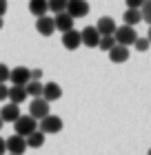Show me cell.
<instances>
[{"instance_id": "5", "label": "cell", "mask_w": 151, "mask_h": 155, "mask_svg": "<svg viewBox=\"0 0 151 155\" xmlns=\"http://www.w3.org/2000/svg\"><path fill=\"white\" fill-rule=\"evenodd\" d=\"M5 146H7V153L9 155H22L27 151V140L13 133V135H9L5 140Z\"/></svg>"}, {"instance_id": "23", "label": "cell", "mask_w": 151, "mask_h": 155, "mask_svg": "<svg viewBox=\"0 0 151 155\" xmlns=\"http://www.w3.org/2000/svg\"><path fill=\"white\" fill-rule=\"evenodd\" d=\"M140 13H142V20L149 22V27H151V0H147V2L140 7Z\"/></svg>"}, {"instance_id": "22", "label": "cell", "mask_w": 151, "mask_h": 155, "mask_svg": "<svg viewBox=\"0 0 151 155\" xmlns=\"http://www.w3.org/2000/svg\"><path fill=\"white\" fill-rule=\"evenodd\" d=\"M113 47H116V40H113V36L100 38V42H98V49H100V51H107V53H109Z\"/></svg>"}, {"instance_id": "9", "label": "cell", "mask_w": 151, "mask_h": 155, "mask_svg": "<svg viewBox=\"0 0 151 155\" xmlns=\"http://www.w3.org/2000/svg\"><path fill=\"white\" fill-rule=\"evenodd\" d=\"M116 29H118V25L113 22V18H109V16H102V18L98 20V25H96V31L100 33V38L113 36V33H116Z\"/></svg>"}, {"instance_id": "18", "label": "cell", "mask_w": 151, "mask_h": 155, "mask_svg": "<svg viewBox=\"0 0 151 155\" xmlns=\"http://www.w3.org/2000/svg\"><path fill=\"white\" fill-rule=\"evenodd\" d=\"M122 20H125L127 27H136L138 22H142V13H140V9H127Z\"/></svg>"}, {"instance_id": "3", "label": "cell", "mask_w": 151, "mask_h": 155, "mask_svg": "<svg viewBox=\"0 0 151 155\" xmlns=\"http://www.w3.org/2000/svg\"><path fill=\"white\" fill-rule=\"evenodd\" d=\"M38 131L42 133V135H53V133H60V131H62V117L49 113L45 120H40V122H38Z\"/></svg>"}, {"instance_id": "2", "label": "cell", "mask_w": 151, "mask_h": 155, "mask_svg": "<svg viewBox=\"0 0 151 155\" xmlns=\"http://www.w3.org/2000/svg\"><path fill=\"white\" fill-rule=\"evenodd\" d=\"M113 40H116V45H120V47H131L136 40H138V33H136V29L133 27H127V25H122V27H118L116 29V33H113Z\"/></svg>"}, {"instance_id": "30", "label": "cell", "mask_w": 151, "mask_h": 155, "mask_svg": "<svg viewBox=\"0 0 151 155\" xmlns=\"http://www.w3.org/2000/svg\"><path fill=\"white\" fill-rule=\"evenodd\" d=\"M7 153V146H5V140L0 137V155H5Z\"/></svg>"}, {"instance_id": "26", "label": "cell", "mask_w": 151, "mask_h": 155, "mask_svg": "<svg viewBox=\"0 0 151 155\" xmlns=\"http://www.w3.org/2000/svg\"><path fill=\"white\" fill-rule=\"evenodd\" d=\"M125 2H127V9H140L147 0H125Z\"/></svg>"}, {"instance_id": "12", "label": "cell", "mask_w": 151, "mask_h": 155, "mask_svg": "<svg viewBox=\"0 0 151 155\" xmlns=\"http://www.w3.org/2000/svg\"><path fill=\"white\" fill-rule=\"evenodd\" d=\"M36 31H38L40 36L49 38V36H51V33L56 31L53 18H51V16H42V18H36Z\"/></svg>"}, {"instance_id": "34", "label": "cell", "mask_w": 151, "mask_h": 155, "mask_svg": "<svg viewBox=\"0 0 151 155\" xmlns=\"http://www.w3.org/2000/svg\"><path fill=\"white\" fill-rule=\"evenodd\" d=\"M149 155H151V151H149Z\"/></svg>"}, {"instance_id": "29", "label": "cell", "mask_w": 151, "mask_h": 155, "mask_svg": "<svg viewBox=\"0 0 151 155\" xmlns=\"http://www.w3.org/2000/svg\"><path fill=\"white\" fill-rule=\"evenodd\" d=\"M7 5H9L7 0H0V18H2L5 13H7Z\"/></svg>"}, {"instance_id": "7", "label": "cell", "mask_w": 151, "mask_h": 155, "mask_svg": "<svg viewBox=\"0 0 151 155\" xmlns=\"http://www.w3.org/2000/svg\"><path fill=\"white\" fill-rule=\"evenodd\" d=\"M67 13L74 20L84 18L89 13V2H87V0H69V2H67Z\"/></svg>"}, {"instance_id": "11", "label": "cell", "mask_w": 151, "mask_h": 155, "mask_svg": "<svg viewBox=\"0 0 151 155\" xmlns=\"http://www.w3.org/2000/svg\"><path fill=\"white\" fill-rule=\"evenodd\" d=\"M53 25H56V31L67 33V31H71V29H74V18H71L67 11L56 13V16H53Z\"/></svg>"}, {"instance_id": "20", "label": "cell", "mask_w": 151, "mask_h": 155, "mask_svg": "<svg viewBox=\"0 0 151 155\" xmlns=\"http://www.w3.org/2000/svg\"><path fill=\"white\" fill-rule=\"evenodd\" d=\"M27 95H31V97H42V82H36V80H29L27 82Z\"/></svg>"}, {"instance_id": "13", "label": "cell", "mask_w": 151, "mask_h": 155, "mask_svg": "<svg viewBox=\"0 0 151 155\" xmlns=\"http://www.w3.org/2000/svg\"><path fill=\"white\" fill-rule=\"evenodd\" d=\"M82 45V40H80V31H76V29H71L67 33H62V47L67 49V51H76L78 47Z\"/></svg>"}, {"instance_id": "32", "label": "cell", "mask_w": 151, "mask_h": 155, "mask_svg": "<svg viewBox=\"0 0 151 155\" xmlns=\"http://www.w3.org/2000/svg\"><path fill=\"white\" fill-rule=\"evenodd\" d=\"M0 29H2V18H0Z\"/></svg>"}, {"instance_id": "6", "label": "cell", "mask_w": 151, "mask_h": 155, "mask_svg": "<svg viewBox=\"0 0 151 155\" xmlns=\"http://www.w3.org/2000/svg\"><path fill=\"white\" fill-rule=\"evenodd\" d=\"M31 80V71L27 67H16V69H11V73H9V82H11V87H27V82Z\"/></svg>"}, {"instance_id": "14", "label": "cell", "mask_w": 151, "mask_h": 155, "mask_svg": "<svg viewBox=\"0 0 151 155\" xmlns=\"http://www.w3.org/2000/svg\"><path fill=\"white\" fill-rule=\"evenodd\" d=\"M20 115H22V113H20V107H16V104H11V102H7L5 107L0 109V120H2V124L5 122H11L13 124Z\"/></svg>"}, {"instance_id": "19", "label": "cell", "mask_w": 151, "mask_h": 155, "mask_svg": "<svg viewBox=\"0 0 151 155\" xmlns=\"http://www.w3.org/2000/svg\"><path fill=\"white\" fill-rule=\"evenodd\" d=\"M45 144V135L40 131H33L29 137H27V149H40Z\"/></svg>"}, {"instance_id": "1", "label": "cell", "mask_w": 151, "mask_h": 155, "mask_svg": "<svg viewBox=\"0 0 151 155\" xmlns=\"http://www.w3.org/2000/svg\"><path fill=\"white\" fill-rule=\"evenodd\" d=\"M13 131H16V135L27 140L33 131H38V122H36L31 115H20L16 122H13Z\"/></svg>"}, {"instance_id": "27", "label": "cell", "mask_w": 151, "mask_h": 155, "mask_svg": "<svg viewBox=\"0 0 151 155\" xmlns=\"http://www.w3.org/2000/svg\"><path fill=\"white\" fill-rule=\"evenodd\" d=\"M7 93H9V87H7V84H0V102L7 100Z\"/></svg>"}, {"instance_id": "24", "label": "cell", "mask_w": 151, "mask_h": 155, "mask_svg": "<svg viewBox=\"0 0 151 155\" xmlns=\"http://www.w3.org/2000/svg\"><path fill=\"white\" fill-rule=\"evenodd\" d=\"M133 47H136V51H140V53H145V51H149V47H151V42L147 40V38H138L133 42Z\"/></svg>"}, {"instance_id": "21", "label": "cell", "mask_w": 151, "mask_h": 155, "mask_svg": "<svg viewBox=\"0 0 151 155\" xmlns=\"http://www.w3.org/2000/svg\"><path fill=\"white\" fill-rule=\"evenodd\" d=\"M67 2L69 0H47V7H49V11H53V16H56V13L67 11Z\"/></svg>"}, {"instance_id": "25", "label": "cell", "mask_w": 151, "mask_h": 155, "mask_svg": "<svg viewBox=\"0 0 151 155\" xmlns=\"http://www.w3.org/2000/svg\"><path fill=\"white\" fill-rule=\"evenodd\" d=\"M9 73H11V69L0 62V84H7V82H9Z\"/></svg>"}, {"instance_id": "33", "label": "cell", "mask_w": 151, "mask_h": 155, "mask_svg": "<svg viewBox=\"0 0 151 155\" xmlns=\"http://www.w3.org/2000/svg\"><path fill=\"white\" fill-rule=\"evenodd\" d=\"M0 129H2V120H0Z\"/></svg>"}, {"instance_id": "17", "label": "cell", "mask_w": 151, "mask_h": 155, "mask_svg": "<svg viewBox=\"0 0 151 155\" xmlns=\"http://www.w3.org/2000/svg\"><path fill=\"white\" fill-rule=\"evenodd\" d=\"M49 7H47V0H29V13L36 18H42L47 16Z\"/></svg>"}, {"instance_id": "15", "label": "cell", "mask_w": 151, "mask_h": 155, "mask_svg": "<svg viewBox=\"0 0 151 155\" xmlns=\"http://www.w3.org/2000/svg\"><path fill=\"white\" fill-rule=\"evenodd\" d=\"M27 91L25 87H9V93H7V100H9L11 104H16V107H20L25 100H27Z\"/></svg>"}, {"instance_id": "31", "label": "cell", "mask_w": 151, "mask_h": 155, "mask_svg": "<svg viewBox=\"0 0 151 155\" xmlns=\"http://www.w3.org/2000/svg\"><path fill=\"white\" fill-rule=\"evenodd\" d=\"M147 40L151 42V27H149V33H147Z\"/></svg>"}, {"instance_id": "4", "label": "cell", "mask_w": 151, "mask_h": 155, "mask_svg": "<svg viewBox=\"0 0 151 155\" xmlns=\"http://www.w3.org/2000/svg\"><path fill=\"white\" fill-rule=\"evenodd\" d=\"M29 115L36 120V122L45 120L49 115V102H45L42 97H33L31 104H29Z\"/></svg>"}, {"instance_id": "10", "label": "cell", "mask_w": 151, "mask_h": 155, "mask_svg": "<svg viewBox=\"0 0 151 155\" xmlns=\"http://www.w3.org/2000/svg\"><path fill=\"white\" fill-rule=\"evenodd\" d=\"M80 40H82V45H84V47L96 49V47H98V42H100V33L96 31V27H84V29L80 31Z\"/></svg>"}, {"instance_id": "16", "label": "cell", "mask_w": 151, "mask_h": 155, "mask_svg": "<svg viewBox=\"0 0 151 155\" xmlns=\"http://www.w3.org/2000/svg\"><path fill=\"white\" fill-rule=\"evenodd\" d=\"M109 60L113 62V64H122V62H127V60H129V49L116 45V47L109 51Z\"/></svg>"}, {"instance_id": "28", "label": "cell", "mask_w": 151, "mask_h": 155, "mask_svg": "<svg viewBox=\"0 0 151 155\" xmlns=\"http://www.w3.org/2000/svg\"><path fill=\"white\" fill-rule=\"evenodd\" d=\"M40 78H42V69H33V71H31V80L40 82Z\"/></svg>"}, {"instance_id": "8", "label": "cell", "mask_w": 151, "mask_h": 155, "mask_svg": "<svg viewBox=\"0 0 151 155\" xmlns=\"http://www.w3.org/2000/svg\"><path fill=\"white\" fill-rule=\"evenodd\" d=\"M62 97V87L58 82H47V84H42V100L45 102H56V100H60Z\"/></svg>"}]
</instances>
